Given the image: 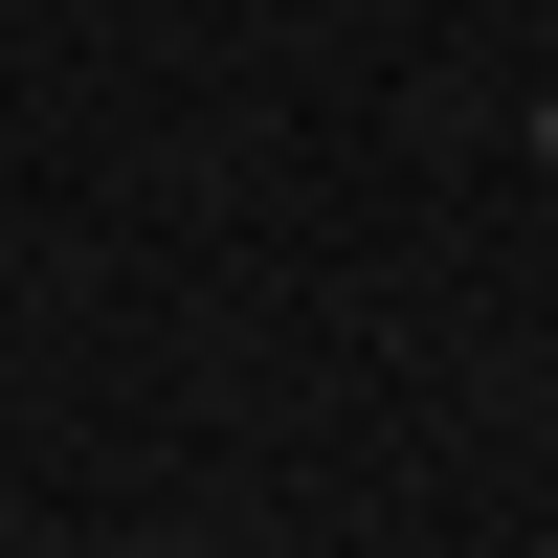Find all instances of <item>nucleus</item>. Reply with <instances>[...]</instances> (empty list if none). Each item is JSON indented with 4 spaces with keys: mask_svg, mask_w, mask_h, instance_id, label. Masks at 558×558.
<instances>
[{
    "mask_svg": "<svg viewBox=\"0 0 558 558\" xmlns=\"http://www.w3.org/2000/svg\"><path fill=\"white\" fill-rule=\"evenodd\" d=\"M536 157H558V112H536Z\"/></svg>",
    "mask_w": 558,
    "mask_h": 558,
    "instance_id": "1",
    "label": "nucleus"
}]
</instances>
